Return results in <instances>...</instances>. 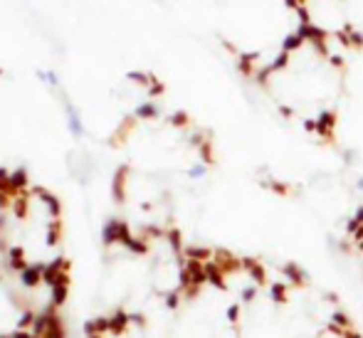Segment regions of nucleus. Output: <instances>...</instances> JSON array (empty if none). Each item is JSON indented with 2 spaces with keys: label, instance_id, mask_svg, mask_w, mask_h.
Segmentation results:
<instances>
[{
  "label": "nucleus",
  "instance_id": "obj_1",
  "mask_svg": "<svg viewBox=\"0 0 363 338\" xmlns=\"http://www.w3.org/2000/svg\"><path fill=\"white\" fill-rule=\"evenodd\" d=\"M0 252L10 269L57 274L62 267V212L42 188L0 193Z\"/></svg>",
  "mask_w": 363,
  "mask_h": 338
},
{
  "label": "nucleus",
  "instance_id": "obj_2",
  "mask_svg": "<svg viewBox=\"0 0 363 338\" xmlns=\"http://www.w3.org/2000/svg\"><path fill=\"white\" fill-rule=\"evenodd\" d=\"M37 331L40 321L30 314L12 269L0 271V338H37Z\"/></svg>",
  "mask_w": 363,
  "mask_h": 338
}]
</instances>
